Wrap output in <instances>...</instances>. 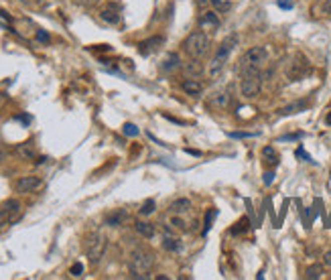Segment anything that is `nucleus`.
<instances>
[{"mask_svg": "<svg viewBox=\"0 0 331 280\" xmlns=\"http://www.w3.org/2000/svg\"><path fill=\"white\" fill-rule=\"evenodd\" d=\"M268 63V49L266 47H250L236 63V73L246 75V73H256L262 71Z\"/></svg>", "mask_w": 331, "mask_h": 280, "instance_id": "1", "label": "nucleus"}, {"mask_svg": "<svg viewBox=\"0 0 331 280\" xmlns=\"http://www.w3.org/2000/svg\"><path fill=\"white\" fill-rule=\"evenodd\" d=\"M154 266V254L144 250V248H136L130 252L128 256V270L132 274V278H148L150 270Z\"/></svg>", "mask_w": 331, "mask_h": 280, "instance_id": "2", "label": "nucleus"}, {"mask_svg": "<svg viewBox=\"0 0 331 280\" xmlns=\"http://www.w3.org/2000/svg\"><path fill=\"white\" fill-rule=\"evenodd\" d=\"M236 45H238V37H236V35H230L222 45L215 49L211 61L207 63V75H209V77H217L219 73L224 71V67H226L228 59H230V55H232V49H234Z\"/></svg>", "mask_w": 331, "mask_h": 280, "instance_id": "3", "label": "nucleus"}, {"mask_svg": "<svg viewBox=\"0 0 331 280\" xmlns=\"http://www.w3.org/2000/svg\"><path fill=\"white\" fill-rule=\"evenodd\" d=\"M183 51H185V55L187 57H195V59H203L205 55L209 53V49H211V41H209V37H207V33L205 31H193L185 41H183Z\"/></svg>", "mask_w": 331, "mask_h": 280, "instance_id": "4", "label": "nucleus"}, {"mask_svg": "<svg viewBox=\"0 0 331 280\" xmlns=\"http://www.w3.org/2000/svg\"><path fill=\"white\" fill-rule=\"evenodd\" d=\"M108 248V240L106 236H102L100 232H94L86 238V254H88V260L90 264H98L102 258H104V252Z\"/></svg>", "mask_w": 331, "mask_h": 280, "instance_id": "5", "label": "nucleus"}, {"mask_svg": "<svg viewBox=\"0 0 331 280\" xmlns=\"http://www.w3.org/2000/svg\"><path fill=\"white\" fill-rule=\"evenodd\" d=\"M309 59L305 57L303 53H295L293 57L289 59V63H287V67H285V75H287V79L289 81H299V79H303L307 73H309Z\"/></svg>", "mask_w": 331, "mask_h": 280, "instance_id": "6", "label": "nucleus"}, {"mask_svg": "<svg viewBox=\"0 0 331 280\" xmlns=\"http://www.w3.org/2000/svg\"><path fill=\"white\" fill-rule=\"evenodd\" d=\"M240 94L246 98V100H252L260 94L262 89V71H256V73H246V75H240Z\"/></svg>", "mask_w": 331, "mask_h": 280, "instance_id": "7", "label": "nucleus"}, {"mask_svg": "<svg viewBox=\"0 0 331 280\" xmlns=\"http://www.w3.org/2000/svg\"><path fill=\"white\" fill-rule=\"evenodd\" d=\"M41 185H43V179H41V177H37V175H27V177H21V179L15 183V193L27 195V193L37 191Z\"/></svg>", "mask_w": 331, "mask_h": 280, "instance_id": "8", "label": "nucleus"}, {"mask_svg": "<svg viewBox=\"0 0 331 280\" xmlns=\"http://www.w3.org/2000/svg\"><path fill=\"white\" fill-rule=\"evenodd\" d=\"M181 71L185 73V77H201L207 67L203 63V59H195V57H189L187 61L181 63Z\"/></svg>", "mask_w": 331, "mask_h": 280, "instance_id": "9", "label": "nucleus"}, {"mask_svg": "<svg viewBox=\"0 0 331 280\" xmlns=\"http://www.w3.org/2000/svg\"><path fill=\"white\" fill-rule=\"evenodd\" d=\"M100 19L108 25H116L120 23V5L116 3H106L102 9H100Z\"/></svg>", "mask_w": 331, "mask_h": 280, "instance_id": "10", "label": "nucleus"}, {"mask_svg": "<svg viewBox=\"0 0 331 280\" xmlns=\"http://www.w3.org/2000/svg\"><path fill=\"white\" fill-rule=\"evenodd\" d=\"M197 25H199L201 31H215L219 27V17H217L215 11L205 9V11H201V15L197 19Z\"/></svg>", "mask_w": 331, "mask_h": 280, "instance_id": "11", "label": "nucleus"}, {"mask_svg": "<svg viewBox=\"0 0 331 280\" xmlns=\"http://www.w3.org/2000/svg\"><path fill=\"white\" fill-rule=\"evenodd\" d=\"M162 43H164V37H162V35L148 37V39H144V41L138 43V53H140V55H150V53L158 51V49L162 47Z\"/></svg>", "mask_w": 331, "mask_h": 280, "instance_id": "12", "label": "nucleus"}, {"mask_svg": "<svg viewBox=\"0 0 331 280\" xmlns=\"http://www.w3.org/2000/svg\"><path fill=\"white\" fill-rule=\"evenodd\" d=\"M209 106L211 108H215V110H224V108H228L230 106V102H232V96H230V91L228 89H217V91H213L211 96H209Z\"/></svg>", "mask_w": 331, "mask_h": 280, "instance_id": "13", "label": "nucleus"}, {"mask_svg": "<svg viewBox=\"0 0 331 280\" xmlns=\"http://www.w3.org/2000/svg\"><path fill=\"white\" fill-rule=\"evenodd\" d=\"M126 219H128V211H126V209H114V211H110V213L106 215V226L118 228V226H122Z\"/></svg>", "mask_w": 331, "mask_h": 280, "instance_id": "14", "label": "nucleus"}, {"mask_svg": "<svg viewBox=\"0 0 331 280\" xmlns=\"http://www.w3.org/2000/svg\"><path fill=\"white\" fill-rule=\"evenodd\" d=\"M181 89L187 96H201L203 94V83L197 81L195 77H185V79H181Z\"/></svg>", "mask_w": 331, "mask_h": 280, "instance_id": "15", "label": "nucleus"}, {"mask_svg": "<svg viewBox=\"0 0 331 280\" xmlns=\"http://www.w3.org/2000/svg\"><path fill=\"white\" fill-rule=\"evenodd\" d=\"M181 57L177 53H169L167 57L162 59V63H160V69L162 71H167V73H171V71H175V69H181Z\"/></svg>", "mask_w": 331, "mask_h": 280, "instance_id": "16", "label": "nucleus"}, {"mask_svg": "<svg viewBox=\"0 0 331 280\" xmlns=\"http://www.w3.org/2000/svg\"><path fill=\"white\" fill-rule=\"evenodd\" d=\"M189 209H191V201H189L187 197H179V199L171 201V205H169L171 215H183V213H187Z\"/></svg>", "mask_w": 331, "mask_h": 280, "instance_id": "17", "label": "nucleus"}, {"mask_svg": "<svg viewBox=\"0 0 331 280\" xmlns=\"http://www.w3.org/2000/svg\"><path fill=\"white\" fill-rule=\"evenodd\" d=\"M15 152H17L21 158H25V160H35V158H37V150H35V146H33L31 142H23V144H17Z\"/></svg>", "mask_w": 331, "mask_h": 280, "instance_id": "18", "label": "nucleus"}, {"mask_svg": "<svg viewBox=\"0 0 331 280\" xmlns=\"http://www.w3.org/2000/svg\"><path fill=\"white\" fill-rule=\"evenodd\" d=\"M134 230H136L138 236H142L146 240L154 238V226H152V223H148V221H136L134 223Z\"/></svg>", "mask_w": 331, "mask_h": 280, "instance_id": "19", "label": "nucleus"}, {"mask_svg": "<svg viewBox=\"0 0 331 280\" xmlns=\"http://www.w3.org/2000/svg\"><path fill=\"white\" fill-rule=\"evenodd\" d=\"M305 108H307L305 102H295V104H289V106L281 108L279 114H281V116H291V114H299V112H303Z\"/></svg>", "mask_w": 331, "mask_h": 280, "instance_id": "20", "label": "nucleus"}, {"mask_svg": "<svg viewBox=\"0 0 331 280\" xmlns=\"http://www.w3.org/2000/svg\"><path fill=\"white\" fill-rule=\"evenodd\" d=\"M321 276H323V266L321 264H311L305 270V278H309V280H319Z\"/></svg>", "mask_w": 331, "mask_h": 280, "instance_id": "21", "label": "nucleus"}, {"mask_svg": "<svg viewBox=\"0 0 331 280\" xmlns=\"http://www.w3.org/2000/svg\"><path fill=\"white\" fill-rule=\"evenodd\" d=\"M262 156H264L266 162H270V164H279V154H277V150H274L272 146H264V148H262Z\"/></svg>", "mask_w": 331, "mask_h": 280, "instance_id": "22", "label": "nucleus"}, {"mask_svg": "<svg viewBox=\"0 0 331 280\" xmlns=\"http://www.w3.org/2000/svg\"><path fill=\"white\" fill-rule=\"evenodd\" d=\"M179 246H181V244H179V240H177V238H169V236H167V238L162 240V248L167 250V252H177V250H179Z\"/></svg>", "mask_w": 331, "mask_h": 280, "instance_id": "23", "label": "nucleus"}, {"mask_svg": "<svg viewBox=\"0 0 331 280\" xmlns=\"http://www.w3.org/2000/svg\"><path fill=\"white\" fill-rule=\"evenodd\" d=\"M154 207H156V203H154V199H146V201H144V203L140 205V209H138V213L146 217V215H150V213L154 211Z\"/></svg>", "mask_w": 331, "mask_h": 280, "instance_id": "24", "label": "nucleus"}, {"mask_svg": "<svg viewBox=\"0 0 331 280\" xmlns=\"http://www.w3.org/2000/svg\"><path fill=\"white\" fill-rule=\"evenodd\" d=\"M35 39L39 43H49L51 41V35L45 31V29H35Z\"/></svg>", "mask_w": 331, "mask_h": 280, "instance_id": "25", "label": "nucleus"}, {"mask_svg": "<svg viewBox=\"0 0 331 280\" xmlns=\"http://www.w3.org/2000/svg\"><path fill=\"white\" fill-rule=\"evenodd\" d=\"M169 226H173V228H177V230H181V232H183L187 223L181 219V215H173V217H171V221H169Z\"/></svg>", "mask_w": 331, "mask_h": 280, "instance_id": "26", "label": "nucleus"}, {"mask_svg": "<svg viewBox=\"0 0 331 280\" xmlns=\"http://www.w3.org/2000/svg\"><path fill=\"white\" fill-rule=\"evenodd\" d=\"M215 213H217L215 209H209V211H207V217H205V223H203V236L209 232V228H211V221H213Z\"/></svg>", "mask_w": 331, "mask_h": 280, "instance_id": "27", "label": "nucleus"}, {"mask_svg": "<svg viewBox=\"0 0 331 280\" xmlns=\"http://www.w3.org/2000/svg\"><path fill=\"white\" fill-rule=\"evenodd\" d=\"M9 221H13L11 213L7 211V207H5V205H0V228H3L5 223H9Z\"/></svg>", "mask_w": 331, "mask_h": 280, "instance_id": "28", "label": "nucleus"}, {"mask_svg": "<svg viewBox=\"0 0 331 280\" xmlns=\"http://www.w3.org/2000/svg\"><path fill=\"white\" fill-rule=\"evenodd\" d=\"M122 132H124L126 136H138V128H136L134 124H130V122H126V124L122 126Z\"/></svg>", "mask_w": 331, "mask_h": 280, "instance_id": "29", "label": "nucleus"}, {"mask_svg": "<svg viewBox=\"0 0 331 280\" xmlns=\"http://www.w3.org/2000/svg\"><path fill=\"white\" fill-rule=\"evenodd\" d=\"M319 13L323 17H331V0H323L321 7H319Z\"/></svg>", "mask_w": 331, "mask_h": 280, "instance_id": "30", "label": "nucleus"}, {"mask_svg": "<svg viewBox=\"0 0 331 280\" xmlns=\"http://www.w3.org/2000/svg\"><path fill=\"white\" fill-rule=\"evenodd\" d=\"M248 230V219L244 217V219H240V223H236V228L232 230L234 234H242V232H246Z\"/></svg>", "mask_w": 331, "mask_h": 280, "instance_id": "31", "label": "nucleus"}, {"mask_svg": "<svg viewBox=\"0 0 331 280\" xmlns=\"http://www.w3.org/2000/svg\"><path fill=\"white\" fill-rule=\"evenodd\" d=\"M81 272H84V264H81V262H75V264L71 266V270H69L71 276H81Z\"/></svg>", "mask_w": 331, "mask_h": 280, "instance_id": "32", "label": "nucleus"}, {"mask_svg": "<svg viewBox=\"0 0 331 280\" xmlns=\"http://www.w3.org/2000/svg\"><path fill=\"white\" fill-rule=\"evenodd\" d=\"M9 158V148L3 144V142H0V162H5Z\"/></svg>", "mask_w": 331, "mask_h": 280, "instance_id": "33", "label": "nucleus"}, {"mask_svg": "<svg viewBox=\"0 0 331 280\" xmlns=\"http://www.w3.org/2000/svg\"><path fill=\"white\" fill-rule=\"evenodd\" d=\"M277 5L285 11H289V9H293V0H277Z\"/></svg>", "mask_w": 331, "mask_h": 280, "instance_id": "34", "label": "nucleus"}, {"mask_svg": "<svg viewBox=\"0 0 331 280\" xmlns=\"http://www.w3.org/2000/svg\"><path fill=\"white\" fill-rule=\"evenodd\" d=\"M79 5H84V7H96V5H100V3H104V0H77Z\"/></svg>", "mask_w": 331, "mask_h": 280, "instance_id": "35", "label": "nucleus"}, {"mask_svg": "<svg viewBox=\"0 0 331 280\" xmlns=\"http://www.w3.org/2000/svg\"><path fill=\"white\" fill-rule=\"evenodd\" d=\"M0 19H3V21H7V23H13V17H11L7 11H3V9H0Z\"/></svg>", "mask_w": 331, "mask_h": 280, "instance_id": "36", "label": "nucleus"}, {"mask_svg": "<svg viewBox=\"0 0 331 280\" xmlns=\"http://www.w3.org/2000/svg\"><path fill=\"white\" fill-rule=\"evenodd\" d=\"M230 136L232 138H246V136H254V134H250V132H232Z\"/></svg>", "mask_w": 331, "mask_h": 280, "instance_id": "37", "label": "nucleus"}, {"mask_svg": "<svg viewBox=\"0 0 331 280\" xmlns=\"http://www.w3.org/2000/svg\"><path fill=\"white\" fill-rule=\"evenodd\" d=\"M274 181V173L270 171V173H264V185H270Z\"/></svg>", "mask_w": 331, "mask_h": 280, "instance_id": "38", "label": "nucleus"}, {"mask_svg": "<svg viewBox=\"0 0 331 280\" xmlns=\"http://www.w3.org/2000/svg\"><path fill=\"white\" fill-rule=\"evenodd\" d=\"M323 264H325V266H331V250L325 252V256H323Z\"/></svg>", "mask_w": 331, "mask_h": 280, "instance_id": "39", "label": "nucleus"}, {"mask_svg": "<svg viewBox=\"0 0 331 280\" xmlns=\"http://www.w3.org/2000/svg\"><path fill=\"white\" fill-rule=\"evenodd\" d=\"M297 138H301V134H289V136H283L281 140H297Z\"/></svg>", "mask_w": 331, "mask_h": 280, "instance_id": "40", "label": "nucleus"}, {"mask_svg": "<svg viewBox=\"0 0 331 280\" xmlns=\"http://www.w3.org/2000/svg\"><path fill=\"white\" fill-rule=\"evenodd\" d=\"M45 160H47V156H39V158H37V160H35V164H43V162H45Z\"/></svg>", "mask_w": 331, "mask_h": 280, "instance_id": "41", "label": "nucleus"}, {"mask_svg": "<svg viewBox=\"0 0 331 280\" xmlns=\"http://www.w3.org/2000/svg\"><path fill=\"white\" fill-rule=\"evenodd\" d=\"M5 102H7V96H5V94H0V108L5 106Z\"/></svg>", "mask_w": 331, "mask_h": 280, "instance_id": "42", "label": "nucleus"}, {"mask_svg": "<svg viewBox=\"0 0 331 280\" xmlns=\"http://www.w3.org/2000/svg\"><path fill=\"white\" fill-rule=\"evenodd\" d=\"M325 122H327V124H331V112H329V114H327V118H325Z\"/></svg>", "mask_w": 331, "mask_h": 280, "instance_id": "43", "label": "nucleus"}]
</instances>
